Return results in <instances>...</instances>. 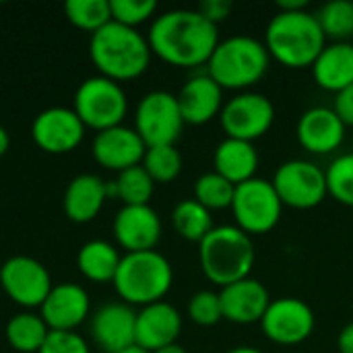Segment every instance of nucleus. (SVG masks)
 <instances>
[{
    "label": "nucleus",
    "mask_w": 353,
    "mask_h": 353,
    "mask_svg": "<svg viewBox=\"0 0 353 353\" xmlns=\"http://www.w3.org/2000/svg\"><path fill=\"white\" fill-rule=\"evenodd\" d=\"M147 41L151 52L178 68H194L209 62L219 43V27L199 10L174 8L153 19Z\"/></svg>",
    "instance_id": "obj_1"
},
{
    "label": "nucleus",
    "mask_w": 353,
    "mask_h": 353,
    "mask_svg": "<svg viewBox=\"0 0 353 353\" xmlns=\"http://www.w3.org/2000/svg\"><path fill=\"white\" fill-rule=\"evenodd\" d=\"M149 41L139 29L110 21L89 39V58L101 77L116 83L139 79L151 64Z\"/></svg>",
    "instance_id": "obj_2"
},
{
    "label": "nucleus",
    "mask_w": 353,
    "mask_h": 353,
    "mask_svg": "<svg viewBox=\"0 0 353 353\" xmlns=\"http://www.w3.org/2000/svg\"><path fill=\"white\" fill-rule=\"evenodd\" d=\"M327 46V37L310 10H277L265 29V48L269 56L288 68H306Z\"/></svg>",
    "instance_id": "obj_3"
},
{
    "label": "nucleus",
    "mask_w": 353,
    "mask_h": 353,
    "mask_svg": "<svg viewBox=\"0 0 353 353\" xmlns=\"http://www.w3.org/2000/svg\"><path fill=\"white\" fill-rule=\"evenodd\" d=\"M256 261L252 236L238 225H215L199 244V263L205 277L225 288L250 277Z\"/></svg>",
    "instance_id": "obj_4"
},
{
    "label": "nucleus",
    "mask_w": 353,
    "mask_h": 353,
    "mask_svg": "<svg viewBox=\"0 0 353 353\" xmlns=\"http://www.w3.org/2000/svg\"><path fill=\"white\" fill-rule=\"evenodd\" d=\"M271 56L265 41L250 35H232L219 39L207 62V74L221 87L248 91L269 70Z\"/></svg>",
    "instance_id": "obj_5"
},
{
    "label": "nucleus",
    "mask_w": 353,
    "mask_h": 353,
    "mask_svg": "<svg viewBox=\"0 0 353 353\" xmlns=\"http://www.w3.org/2000/svg\"><path fill=\"white\" fill-rule=\"evenodd\" d=\"M112 283L124 304L143 308L168 296L174 283V269L157 250L126 252Z\"/></svg>",
    "instance_id": "obj_6"
},
{
    "label": "nucleus",
    "mask_w": 353,
    "mask_h": 353,
    "mask_svg": "<svg viewBox=\"0 0 353 353\" xmlns=\"http://www.w3.org/2000/svg\"><path fill=\"white\" fill-rule=\"evenodd\" d=\"M72 110L85 128L101 132L122 124L128 112V97L120 83L97 74L79 85Z\"/></svg>",
    "instance_id": "obj_7"
},
{
    "label": "nucleus",
    "mask_w": 353,
    "mask_h": 353,
    "mask_svg": "<svg viewBox=\"0 0 353 353\" xmlns=\"http://www.w3.org/2000/svg\"><path fill=\"white\" fill-rule=\"evenodd\" d=\"M283 203L279 201L271 180L252 178L236 186L232 215L236 225L248 236L269 234L281 219Z\"/></svg>",
    "instance_id": "obj_8"
},
{
    "label": "nucleus",
    "mask_w": 353,
    "mask_h": 353,
    "mask_svg": "<svg viewBox=\"0 0 353 353\" xmlns=\"http://www.w3.org/2000/svg\"><path fill=\"white\" fill-rule=\"evenodd\" d=\"M184 128L178 97L170 91H151L143 95L134 110V130L149 147L176 145Z\"/></svg>",
    "instance_id": "obj_9"
},
{
    "label": "nucleus",
    "mask_w": 353,
    "mask_h": 353,
    "mask_svg": "<svg viewBox=\"0 0 353 353\" xmlns=\"http://www.w3.org/2000/svg\"><path fill=\"white\" fill-rule=\"evenodd\" d=\"M271 184L283 207L300 211L319 207L329 194L325 170L306 159H290L281 163Z\"/></svg>",
    "instance_id": "obj_10"
},
{
    "label": "nucleus",
    "mask_w": 353,
    "mask_h": 353,
    "mask_svg": "<svg viewBox=\"0 0 353 353\" xmlns=\"http://www.w3.org/2000/svg\"><path fill=\"white\" fill-rule=\"evenodd\" d=\"M219 120L230 139L254 143L271 130L275 122V105L263 93L240 91L223 103Z\"/></svg>",
    "instance_id": "obj_11"
},
{
    "label": "nucleus",
    "mask_w": 353,
    "mask_h": 353,
    "mask_svg": "<svg viewBox=\"0 0 353 353\" xmlns=\"http://www.w3.org/2000/svg\"><path fill=\"white\" fill-rule=\"evenodd\" d=\"M0 285L10 302L23 308H39L54 288L48 269L25 254L4 261L0 267Z\"/></svg>",
    "instance_id": "obj_12"
},
{
    "label": "nucleus",
    "mask_w": 353,
    "mask_h": 353,
    "mask_svg": "<svg viewBox=\"0 0 353 353\" xmlns=\"http://www.w3.org/2000/svg\"><path fill=\"white\" fill-rule=\"evenodd\" d=\"M316 327L312 308L294 296L271 300L265 316L261 319L263 335L277 345H300Z\"/></svg>",
    "instance_id": "obj_13"
},
{
    "label": "nucleus",
    "mask_w": 353,
    "mask_h": 353,
    "mask_svg": "<svg viewBox=\"0 0 353 353\" xmlns=\"http://www.w3.org/2000/svg\"><path fill=\"white\" fill-rule=\"evenodd\" d=\"M85 124L72 108H48L39 112L31 124L35 145L52 155L74 151L85 139Z\"/></svg>",
    "instance_id": "obj_14"
},
{
    "label": "nucleus",
    "mask_w": 353,
    "mask_h": 353,
    "mask_svg": "<svg viewBox=\"0 0 353 353\" xmlns=\"http://www.w3.org/2000/svg\"><path fill=\"white\" fill-rule=\"evenodd\" d=\"M114 238L126 252L155 250L161 238V219L151 205H124L114 217Z\"/></svg>",
    "instance_id": "obj_15"
},
{
    "label": "nucleus",
    "mask_w": 353,
    "mask_h": 353,
    "mask_svg": "<svg viewBox=\"0 0 353 353\" xmlns=\"http://www.w3.org/2000/svg\"><path fill=\"white\" fill-rule=\"evenodd\" d=\"M95 161L112 172H124L128 168L141 165L147 145L139 137L134 128H128L124 124L101 130L95 134L91 145Z\"/></svg>",
    "instance_id": "obj_16"
},
{
    "label": "nucleus",
    "mask_w": 353,
    "mask_h": 353,
    "mask_svg": "<svg viewBox=\"0 0 353 353\" xmlns=\"http://www.w3.org/2000/svg\"><path fill=\"white\" fill-rule=\"evenodd\" d=\"M91 337L105 353L137 345V312L124 302L103 304L91 319Z\"/></svg>",
    "instance_id": "obj_17"
},
{
    "label": "nucleus",
    "mask_w": 353,
    "mask_h": 353,
    "mask_svg": "<svg viewBox=\"0 0 353 353\" xmlns=\"http://www.w3.org/2000/svg\"><path fill=\"white\" fill-rule=\"evenodd\" d=\"M345 128L347 126L341 122L333 108L316 105L300 116L296 124V137L308 153L329 155L343 145Z\"/></svg>",
    "instance_id": "obj_18"
},
{
    "label": "nucleus",
    "mask_w": 353,
    "mask_h": 353,
    "mask_svg": "<svg viewBox=\"0 0 353 353\" xmlns=\"http://www.w3.org/2000/svg\"><path fill=\"white\" fill-rule=\"evenodd\" d=\"M89 312V294L77 283L54 285L39 306V316L46 321L50 331H74L87 321Z\"/></svg>",
    "instance_id": "obj_19"
},
{
    "label": "nucleus",
    "mask_w": 353,
    "mask_h": 353,
    "mask_svg": "<svg viewBox=\"0 0 353 353\" xmlns=\"http://www.w3.org/2000/svg\"><path fill=\"white\" fill-rule=\"evenodd\" d=\"M219 300L223 319L234 325L261 323L271 304L269 290L254 277H246L242 281L221 288Z\"/></svg>",
    "instance_id": "obj_20"
},
{
    "label": "nucleus",
    "mask_w": 353,
    "mask_h": 353,
    "mask_svg": "<svg viewBox=\"0 0 353 353\" xmlns=\"http://www.w3.org/2000/svg\"><path fill=\"white\" fill-rule=\"evenodd\" d=\"M182 331V314L168 302L143 306L137 312V345L153 353L165 345L178 343Z\"/></svg>",
    "instance_id": "obj_21"
},
{
    "label": "nucleus",
    "mask_w": 353,
    "mask_h": 353,
    "mask_svg": "<svg viewBox=\"0 0 353 353\" xmlns=\"http://www.w3.org/2000/svg\"><path fill=\"white\" fill-rule=\"evenodd\" d=\"M176 97L184 124H192V126H201L217 118L225 103L223 89L209 74L190 77L182 85Z\"/></svg>",
    "instance_id": "obj_22"
},
{
    "label": "nucleus",
    "mask_w": 353,
    "mask_h": 353,
    "mask_svg": "<svg viewBox=\"0 0 353 353\" xmlns=\"http://www.w3.org/2000/svg\"><path fill=\"white\" fill-rule=\"evenodd\" d=\"M105 201H108L105 182L95 174H79L68 182L64 190L62 207L70 221L89 223L99 215Z\"/></svg>",
    "instance_id": "obj_23"
},
{
    "label": "nucleus",
    "mask_w": 353,
    "mask_h": 353,
    "mask_svg": "<svg viewBox=\"0 0 353 353\" xmlns=\"http://www.w3.org/2000/svg\"><path fill=\"white\" fill-rule=\"evenodd\" d=\"M310 68L312 79L321 89L331 93L343 91L353 85V43L329 41Z\"/></svg>",
    "instance_id": "obj_24"
},
{
    "label": "nucleus",
    "mask_w": 353,
    "mask_h": 353,
    "mask_svg": "<svg viewBox=\"0 0 353 353\" xmlns=\"http://www.w3.org/2000/svg\"><path fill=\"white\" fill-rule=\"evenodd\" d=\"M213 172L230 180L234 186L244 184L252 178H256L259 170V151L254 143L238 141L225 137L213 153Z\"/></svg>",
    "instance_id": "obj_25"
},
{
    "label": "nucleus",
    "mask_w": 353,
    "mask_h": 353,
    "mask_svg": "<svg viewBox=\"0 0 353 353\" xmlns=\"http://www.w3.org/2000/svg\"><path fill=\"white\" fill-rule=\"evenodd\" d=\"M120 261V252L114 248V244L105 240H91L83 244L77 254V267L81 275L93 283H112L118 273Z\"/></svg>",
    "instance_id": "obj_26"
},
{
    "label": "nucleus",
    "mask_w": 353,
    "mask_h": 353,
    "mask_svg": "<svg viewBox=\"0 0 353 353\" xmlns=\"http://www.w3.org/2000/svg\"><path fill=\"white\" fill-rule=\"evenodd\" d=\"M6 341L14 352L21 353H39L41 345L46 343L50 329L46 321L39 314L33 312H21L14 314L6 323Z\"/></svg>",
    "instance_id": "obj_27"
},
{
    "label": "nucleus",
    "mask_w": 353,
    "mask_h": 353,
    "mask_svg": "<svg viewBox=\"0 0 353 353\" xmlns=\"http://www.w3.org/2000/svg\"><path fill=\"white\" fill-rule=\"evenodd\" d=\"M172 223H174V230L178 232V236H182L184 240L196 242V244H201L205 240V236L215 228L211 211L205 209L194 199L180 201L174 207Z\"/></svg>",
    "instance_id": "obj_28"
},
{
    "label": "nucleus",
    "mask_w": 353,
    "mask_h": 353,
    "mask_svg": "<svg viewBox=\"0 0 353 353\" xmlns=\"http://www.w3.org/2000/svg\"><path fill=\"white\" fill-rule=\"evenodd\" d=\"M316 21L327 41H350L353 37V2L331 0L325 2L316 12Z\"/></svg>",
    "instance_id": "obj_29"
},
{
    "label": "nucleus",
    "mask_w": 353,
    "mask_h": 353,
    "mask_svg": "<svg viewBox=\"0 0 353 353\" xmlns=\"http://www.w3.org/2000/svg\"><path fill=\"white\" fill-rule=\"evenodd\" d=\"M141 165L145 168V172L151 176L155 184H170L180 176L184 161L176 145H161V147H149L145 151Z\"/></svg>",
    "instance_id": "obj_30"
},
{
    "label": "nucleus",
    "mask_w": 353,
    "mask_h": 353,
    "mask_svg": "<svg viewBox=\"0 0 353 353\" xmlns=\"http://www.w3.org/2000/svg\"><path fill=\"white\" fill-rule=\"evenodd\" d=\"M64 12L77 29L89 31L91 35L112 21L110 0H68Z\"/></svg>",
    "instance_id": "obj_31"
},
{
    "label": "nucleus",
    "mask_w": 353,
    "mask_h": 353,
    "mask_svg": "<svg viewBox=\"0 0 353 353\" xmlns=\"http://www.w3.org/2000/svg\"><path fill=\"white\" fill-rule=\"evenodd\" d=\"M234 192L236 186L217 172H207L194 182V201H199L209 211L232 209Z\"/></svg>",
    "instance_id": "obj_32"
},
{
    "label": "nucleus",
    "mask_w": 353,
    "mask_h": 353,
    "mask_svg": "<svg viewBox=\"0 0 353 353\" xmlns=\"http://www.w3.org/2000/svg\"><path fill=\"white\" fill-rule=\"evenodd\" d=\"M114 184L116 199H120L124 205H149L155 190V182L151 180L143 165H134L120 172Z\"/></svg>",
    "instance_id": "obj_33"
},
{
    "label": "nucleus",
    "mask_w": 353,
    "mask_h": 353,
    "mask_svg": "<svg viewBox=\"0 0 353 353\" xmlns=\"http://www.w3.org/2000/svg\"><path fill=\"white\" fill-rule=\"evenodd\" d=\"M329 194L345 205L353 207V153H343L329 163L325 170Z\"/></svg>",
    "instance_id": "obj_34"
},
{
    "label": "nucleus",
    "mask_w": 353,
    "mask_h": 353,
    "mask_svg": "<svg viewBox=\"0 0 353 353\" xmlns=\"http://www.w3.org/2000/svg\"><path fill=\"white\" fill-rule=\"evenodd\" d=\"M188 319L199 325V327H213L223 319L221 312V300H219V292H211V290H201L196 292L186 306Z\"/></svg>",
    "instance_id": "obj_35"
},
{
    "label": "nucleus",
    "mask_w": 353,
    "mask_h": 353,
    "mask_svg": "<svg viewBox=\"0 0 353 353\" xmlns=\"http://www.w3.org/2000/svg\"><path fill=\"white\" fill-rule=\"evenodd\" d=\"M112 8V21L126 25V27H139L141 23L153 19L157 12L155 0H110Z\"/></svg>",
    "instance_id": "obj_36"
},
{
    "label": "nucleus",
    "mask_w": 353,
    "mask_h": 353,
    "mask_svg": "<svg viewBox=\"0 0 353 353\" xmlns=\"http://www.w3.org/2000/svg\"><path fill=\"white\" fill-rule=\"evenodd\" d=\"M39 353H91L77 331H50Z\"/></svg>",
    "instance_id": "obj_37"
},
{
    "label": "nucleus",
    "mask_w": 353,
    "mask_h": 353,
    "mask_svg": "<svg viewBox=\"0 0 353 353\" xmlns=\"http://www.w3.org/2000/svg\"><path fill=\"white\" fill-rule=\"evenodd\" d=\"M196 10H199L207 21H211L213 25H219V23H223V21L232 14L234 4H232L230 0H203V2L199 4Z\"/></svg>",
    "instance_id": "obj_38"
},
{
    "label": "nucleus",
    "mask_w": 353,
    "mask_h": 353,
    "mask_svg": "<svg viewBox=\"0 0 353 353\" xmlns=\"http://www.w3.org/2000/svg\"><path fill=\"white\" fill-rule=\"evenodd\" d=\"M333 110L345 126H353V85L335 93Z\"/></svg>",
    "instance_id": "obj_39"
},
{
    "label": "nucleus",
    "mask_w": 353,
    "mask_h": 353,
    "mask_svg": "<svg viewBox=\"0 0 353 353\" xmlns=\"http://www.w3.org/2000/svg\"><path fill=\"white\" fill-rule=\"evenodd\" d=\"M339 353H353V323H347L337 335Z\"/></svg>",
    "instance_id": "obj_40"
},
{
    "label": "nucleus",
    "mask_w": 353,
    "mask_h": 353,
    "mask_svg": "<svg viewBox=\"0 0 353 353\" xmlns=\"http://www.w3.org/2000/svg\"><path fill=\"white\" fill-rule=\"evenodd\" d=\"M277 6H279V10L296 12V10H306L308 0H279V2H277Z\"/></svg>",
    "instance_id": "obj_41"
},
{
    "label": "nucleus",
    "mask_w": 353,
    "mask_h": 353,
    "mask_svg": "<svg viewBox=\"0 0 353 353\" xmlns=\"http://www.w3.org/2000/svg\"><path fill=\"white\" fill-rule=\"evenodd\" d=\"M10 147V137H8V130L0 124V157L8 151Z\"/></svg>",
    "instance_id": "obj_42"
},
{
    "label": "nucleus",
    "mask_w": 353,
    "mask_h": 353,
    "mask_svg": "<svg viewBox=\"0 0 353 353\" xmlns=\"http://www.w3.org/2000/svg\"><path fill=\"white\" fill-rule=\"evenodd\" d=\"M153 353H186V350L180 343H172V345H165V347H161V350Z\"/></svg>",
    "instance_id": "obj_43"
},
{
    "label": "nucleus",
    "mask_w": 353,
    "mask_h": 353,
    "mask_svg": "<svg viewBox=\"0 0 353 353\" xmlns=\"http://www.w3.org/2000/svg\"><path fill=\"white\" fill-rule=\"evenodd\" d=\"M228 353H265V352H261V350H256V347H250V345H238V347L230 350Z\"/></svg>",
    "instance_id": "obj_44"
},
{
    "label": "nucleus",
    "mask_w": 353,
    "mask_h": 353,
    "mask_svg": "<svg viewBox=\"0 0 353 353\" xmlns=\"http://www.w3.org/2000/svg\"><path fill=\"white\" fill-rule=\"evenodd\" d=\"M118 353H149V352L141 350L139 345H132V347H128V350H122V352H118Z\"/></svg>",
    "instance_id": "obj_45"
}]
</instances>
